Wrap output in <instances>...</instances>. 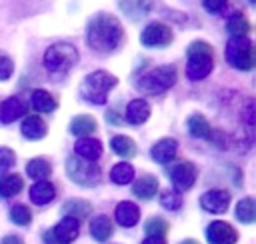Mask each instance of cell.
Wrapping results in <instances>:
<instances>
[{
	"label": "cell",
	"mask_w": 256,
	"mask_h": 244,
	"mask_svg": "<svg viewBox=\"0 0 256 244\" xmlns=\"http://www.w3.org/2000/svg\"><path fill=\"white\" fill-rule=\"evenodd\" d=\"M14 162H16L14 152L10 148H6V146H0V172L10 170L14 166Z\"/></svg>",
	"instance_id": "37"
},
{
	"label": "cell",
	"mask_w": 256,
	"mask_h": 244,
	"mask_svg": "<svg viewBox=\"0 0 256 244\" xmlns=\"http://www.w3.org/2000/svg\"><path fill=\"white\" fill-rule=\"evenodd\" d=\"M66 172L68 178L80 186H96L100 182V168L96 162L84 160V158H68L66 162Z\"/></svg>",
	"instance_id": "7"
},
{
	"label": "cell",
	"mask_w": 256,
	"mask_h": 244,
	"mask_svg": "<svg viewBox=\"0 0 256 244\" xmlns=\"http://www.w3.org/2000/svg\"><path fill=\"white\" fill-rule=\"evenodd\" d=\"M10 220L18 226H28L32 222V212L26 204H14L10 208Z\"/></svg>",
	"instance_id": "33"
},
{
	"label": "cell",
	"mask_w": 256,
	"mask_h": 244,
	"mask_svg": "<svg viewBox=\"0 0 256 244\" xmlns=\"http://www.w3.org/2000/svg\"><path fill=\"white\" fill-rule=\"evenodd\" d=\"M188 132L192 134V136H196V138H210V134H212V128H210V124H208V120L202 116V114H192L190 118H188Z\"/></svg>",
	"instance_id": "27"
},
{
	"label": "cell",
	"mask_w": 256,
	"mask_h": 244,
	"mask_svg": "<svg viewBox=\"0 0 256 244\" xmlns=\"http://www.w3.org/2000/svg\"><path fill=\"white\" fill-rule=\"evenodd\" d=\"M236 218L242 224H252L256 220V208H254V200L252 198H242L236 204Z\"/></svg>",
	"instance_id": "32"
},
{
	"label": "cell",
	"mask_w": 256,
	"mask_h": 244,
	"mask_svg": "<svg viewBox=\"0 0 256 244\" xmlns=\"http://www.w3.org/2000/svg\"><path fill=\"white\" fill-rule=\"evenodd\" d=\"M226 2H228V0H202V6H204V10H208L210 14H220V12L226 8Z\"/></svg>",
	"instance_id": "38"
},
{
	"label": "cell",
	"mask_w": 256,
	"mask_h": 244,
	"mask_svg": "<svg viewBox=\"0 0 256 244\" xmlns=\"http://www.w3.org/2000/svg\"><path fill=\"white\" fill-rule=\"evenodd\" d=\"M228 204H230V194L222 188H214V190H208L200 196V206L208 212H214V214H222L228 210Z\"/></svg>",
	"instance_id": "12"
},
{
	"label": "cell",
	"mask_w": 256,
	"mask_h": 244,
	"mask_svg": "<svg viewBox=\"0 0 256 244\" xmlns=\"http://www.w3.org/2000/svg\"><path fill=\"white\" fill-rule=\"evenodd\" d=\"M112 232H114V228H112V220L108 216L100 214V216H94L92 218V222H90V234H92L94 240L106 242L112 236Z\"/></svg>",
	"instance_id": "21"
},
{
	"label": "cell",
	"mask_w": 256,
	"mask_h": 244,
	"mask_svg": "<svg viewBox=\"0 0 256 244\" xmlns=\"http://www.w3.org/2000/svg\"><path fill=\"white\" fill-rule=\"evenodd\" d=\"M96 128H98L96 120L92 116H88V114H80V116L72 118V122H70V132L74 136H78V138H86V136L94 134Z\"/></svg>",
	"instance_id": "23"
},
{
	"label": "cell",
	"mask_w": 256,
	"mask_h": 244,
	"mask_svg": "<svg viewBox=\"0 0 256 244\" xmlns=\"http://www.w3.org/2000/svg\"><path fill=\"white\" fill-rule=\"evenodd\" d=\"M176 76H178V70L174 64L158 66V68H152L150 72H146L144 76H140L138 88L148 94H160L176 84Z\"/></svg>",
	"instance_id": "4"
},
{
	"label": "cell",
	"mask_w": 256,
	"mask_h": 244,
	"mask_svg": "<svg viewBox=\"0 0 256 244\" xmlns=\"http://www.w3.org/2000/svg\"><path fill=\"white\" fill-rule=\"evenodd\" d=\"M142 244H166V240H164V236H148Z\"/></svg>",
	"instance_id": "39"
},
{
	"label": "cell",
	"mask_w": 256,
	"mask_h": 244,
	"mask_svg": "<svg viewBox=\"0 0 256 244\" xmlns=\"http://www.w3.org/2000/svg\"><path fill=\"white\" fill-rule=\"evenodd\" d=\"M206 240L210 244H236L238 234L228 222L216 220L206 228Z\"/></svg>",
	"instance_id": "11"
},
{
	"label": "cell",
	"mask_w": 256,
	"mask_h": 244,
	"mask_svg": "<svg viewBox=\"0 0 256 244\" xmlns=\"http://www.w3.org/2000/svg\"><path fill=\"white\" fill-rule=\"evenodd\" d=\"M214 66L212 48L204 40H194L188 46V62H186V76L194 82L204 80Z\"/></svg>",
	"instance_id": "2"
},
{
	"label": "cell",
	"mask_w": 256,
	"mask_h": 244,
	"mask_svg": "<svg viewBox=\"0 0 256 244\" xmlns=\"http://www.w3.org/2000/svg\"><path fill=\"white\" fill-rule=\"evenodd\" d=\"M62 212H64L66 216H70V218H76V220L80 222V220H84V218L90 214V204H88L86 200H78V198H72V200H68V202L62 206Z\"/></svg>",
	"instance_id": "29"
},
{
	"label": "cell",
	"mask_w": 256,
	"mask_h": 244,
	"mask_svg": "<svg viewBox=\"0 0 256 244\" xmlns=\"http://www.w3.org/2000/svg\"><path fill=\"white\" fill-rule=\"evenodd\" d=\"M52 172V166L48 160L44 158H32L28 164H26V174L34 180H46Z\"/></svg>",
	"instance_id": "28"
},
{
	"label": "cell",
	"mask_w": 256,
	"mask_h": 244,
	"mask_svg": "<svg viewBox=\"0 0 256 244\" xmlns=\"http://www.w3.org/2000/svg\"><path fill=\"white\" fill-rule=\"evenodd\" d=\"M74 152L90 162H96L102 154V144L98 138H78V142L74 144Z\"/></svg>",
	"instance_id": "14"
},
{
	"label": "cell",
	"mask_w": 256,
	"mask_h": 244,
	"mask_svg": "<svg viewBox=\"0 0 256 244\" xmlns=\"http://www.w3.org/2000/svg\"><path fill=\"white\" fill-rule=\"evenodd\" d=\"M118 78L112 76L110 72L106 70H96V72H90L82 84V96L92 102V104H104L106 102V92L116 86Z\"/></svg>",
	"instance_id": "5"
},
{
	"label": "cell",
	"mask_w": 256,
	"mask_h": 244,
	"mask_svg": "<svg viewBox=\"0 0 256 244\" xmlns=\"http://www.w3.org/2000/svg\"><path fill=\"white\" fill-rule=\"evenodd\" d=\"M54 196H56V188H54V184L48 182V180H38V182L32 184V188H30V200H32L34 204H38V206H44V204L52 202Z\"/></svg>",
	"instance_id": "16"
},
{
	"label": "cell",
	"mask_w": 256,
	"mask_h": 244,
	"mask_svg": "<svg viewBox=\"0 0 256 244\" xmlns=\"http://www.w3.org/2000/svg\"><path fill=\"white\" fill-rule=\"evenodd\" d=\"M0 244H24V242L20 236H6V238H2Z\"/></svg>",
	"instance_id": "40"
},
{
	"label": "cell",
	"mask_w": 256,
	"mask_h": 244,
	"mask_svg": "<svg viewBox=\"0 0 256 244\" xmlns=\"http://www.w3.org/2000/svg\"><path fill=\"white\" fill-rule=\"evenodd\" d=\"M152 8V0H120V10L132 20L144 18Z\"/></svg>",
	"instance_id": "22"
},
{
	"label": "cell",
	"mask_w": 256,
	"mask_h": 244,
	"mask_svg": "<svg viewBox=\"0 0 256 244\" xmlns=\"http://www.w3.org/2000/svg\"><path fill=\"white\" fill-rule=\"evenodd\" d=\"M140 42L148 48H162V46H168L172 42V30L170 26L162 24V22H152L148 24L142 34H140Z\"/></svg>",
	"instance_id": "9"
},
{
	"label": "cell",
	"mask_w": 256,
	"mask_h": 244,
	"mask_svg": "<svg viewBox=\"0 0 256 244\" xmlns=\"http://www.w3.org/2000/svg\"><path fill=\"white\" fill-rule=\"evenodd\" d=\"M180 244H198L196 240H184V242H180Z\"/></svg>",
	"instance_id": "41"
},
{
	"label": "cell",
	"mask_w": 256,
	"mask_h": 244,
	"mask_svg": "<svg viewBox=\"0 0 256 244\" xmlns=\"http://www.w3.org/2000/svg\"><path fill=\"white\" fill-rule=\"evenodd\" d=\"M12 72H14V62H12V58H10L6 52L0 50V82H2V80H8V78L12 76Z\"/></svg>",
	"instance_id": "36"
},
{
	"label": "cell",
	"mask_w": 256,
	"mask_h": 244,
	"mask_svg": "<svg viewBox=\"0 0 256 244\" xmlns=\"http://www.w3.org/2000/svg\"><path fill=\"white\" fill-rule=\"evenodd\" d=\"M132 178H134V166L128 164V162H118L110 170V180L114 184H120L122 186V184L132 182Z\"/></svg>",
	"instance_id": "30"
},
{
	"label": "cell",
	"mask_w": 256,
	"mask_h": 244,
	"mask_svg": "<svg viewBox=\"0 0 256 244\" xmlns=\"http://www.w3.org/2000/svg\"><path fill=\"white\" fill-rule=\"evenodd\" d=\"M160 204L166 208V210H178L182 206V196L180 192L176 190H164L160 194Z\"/></svg>",
	"instance_id": "34"
},
{
	"label": "cell",
	"mask_w": 256,
	"mask_h": 244,
	"mask_svg": "<svg viewBox=\"0 0 256 244\" xmlns=\"http://www.w3.org/2000/svg\"><path fill=\"white\" fill-rule=\"evenodd\" d=\"M114 216H116V222H118L120 226L130 228V226H134V224L140 220V210H138V206H136L134 202H120V204L116 206Z\"/></svg>",
	"instance_id": "19"
},
{
	"label": "cell",
	"mask_w": 256,
	"mask_h": 244,
	"mask_svg": "<svg viewBox=\"0 0 256 244\" xmlns=\"http://www.w3.org/2000/svg\"><path fill=\"white\" fill-rule=\"evenodd\" d=\"M110 148H112L114 154H118L122 158H132L136 154V142L132 138H128V136H122V134L112 136Z\"/></svg>",
	"instance_id": "25"
},
{
	"label": "cell",
	"mask_w": 256,
	"mask_h": 244,
	"mask_svg": "<svg viewBox=\"0 0 256 244\" xmlns=\"http://www.w3.org/2000/svg\"><path fill=\"white\" fill-rule=\"evenodd\" d=\"M148 116H150V104L142 98H136L126 106V120L134 126L144 124L148 120Z\"/></svg>",
	"instance_id": "18"
},
{
	"label": "cell",
	"mask_w": 256,
	"mask_h": 244,
	"mask_svg": "<svg viewBox=\"0 0 256 244\" xmlns=\"http://www.w3.org/2000/svg\"><path fill=\"white\" fill-rule=\"evenodd\" d=\"M144 230H146L148 236H164L168 232V222L162 220V218H150L146 222Z\"/></svg>",
	"instance_id": "35"
},
{
	"label": "cell",
	"mask_w": 256,
	"mask_h": 244,
	"mask_svg": "<svg viewBox=\"0 0 256 244\" xmlns=\"http://www.w3.org/2000/svg\"><path fill=\"white\" fill-rule=\"evenodd\" d=\"M24 112H26V106L22 104V100L20 98H6L2 104H0V122L2 124H10V122H14L16 118H20V116H24Z\"/></svg>",
	"instance_id": "17"
},
{
	"label": "cell",
	"mask_w": 256,
	"mask_h": 244,
	"mask_svg": "<svg viewBox=\"0 0 256 244\" xmlns=\"http://www.w3.org/2000/svg\"><path fill=\"white\" fill-rule=\"evenodd\" d=\"M226 28L232 34V38H244L250 32V24L242 14H232L228 18V22H226Z\"/></svg>",
	"instance_id": "31"
},
{
	"label": "cell",
	"mask_w": 256,
	"mask_h": 244,
	"mask_svg": "<svg viewBox=\"0 0 256 244\" xmlns=\"http://www.w3.org/2000/svg\"><path fill=\"white\" fill-rule=\"evenodd\" d=\"M22 178L18 174H2L0 176V196L2 198H10L16 196L22 190Z\"/></svg>",
	"instance_id": "26"
},
{
	"label": "cell",
	"mask_w": 256,
	"mask_h": 244,
	"mask_svg": "<svg viewBox=\"0 0 256 244\" xmlns=\"http://www.w3.org/2000/svg\"><path fill=\"white\" fill-rule=\"evenodd\" d=\"M78 62V50L72 44L58 42L44 52V66L50 74H64Z\"/></svg>",
	"instance_id": "3"
},
{
	"label": "cell",
	"mask_w": 256,
	"mask_h": 244,
	"mask_svg": "<svg viewBox=\"0 0 256 244\" xmlns=\"http://www.w3.org/2000/svg\"><path fill=\"white\" fill-rule=\"evenodd\" d=\"M226 60L236 70H252L254 68V46L244 38H230L226 44Z\"/></svg>",
	"instance_id": "6"
},
{
	"label": "cell",
	"mask_w": 256,
	"mask_h": 244,
	"mask_svg": "<svg viewBox=\"0 0 256 244\" xmlns=\"http://www.w3.org/2000/svg\"><path fill=\"white\" fill-rule=\"evenodd\" d=\"M20 128H22V134H24L28 140H40V138H44L46 132H48L46 122H44L38 114H30V116H26Z\"/></svg>",
	"instance_id": "15"
},
{
	"label": "cell",
	"mask_w": 256,
	"mask_h": 244,
	"mask_svg": "<svg viewBox=\"0 0 256 244\" xmlns=\"http://www.w3.org/2000/svg\"><path fill=\"white\" fill-rule=\"evenodd\" d=\"M78 232H80V222L76 218L64 216L52 230L44 234V242L46 244H70L78 238Z\"/></svg>",
	"instance_id": "8"
},
{
	"label": "cell",
	"mask_w": 256,
	"mask_h": 244,
	"mask_svg": "<svg viewBox=\"0 0 256 244\" xmlns=\"http://www.w3.org/2000/svg\"><path fill=\"white\" fill-rule=\"evenodd\" d=\"M170 180L176 188V192L190 190L196 182V166L192 162H180L170 170Z\"/></svg>",
	"instance_id": "10"
},
{
	"label": "cell",
	"mask_w": 256,
	"mask_h": 244,
	"mask_svg": "<svg viewBox=\"0 0 256 244\" xmlns=\"http://www.w3.org/2000/svg\"><path fill=\"white\" fill-rule=\"evenodd\" d=\"M30 104H32L34 110L46 112V114L52 112V110H56V106H58L56 98H54L50 92H46V90H34V92L30 94Z\"/></svg>",
	"instance_id": "24"
},
{
	"label": "cell",
	"mask_w": 256,
	"mask_h": 244,
	"mask_svg": "<svg viewBox=\"0 0 256 244\" xmlns=\"http://www.w3.org/2000/svg\"><path fill=\"white\" fill-rule=\"evenodd\" d=\"M132 192H134V196H138V198H142V200H150V198L156 196V192H158V180H156L152 174H144V176H140V178L134 182Z\"/></svg>",
	"instance_id": "20"
},
{
	"label": "cell",
	"mask_w": 256,
	"mask_h": 244,
	"mask_svg": "<svg viewBox=\"0 0 256 244\" xmlns=\"http://www.w3.org/2000/svg\"><path fill=\"white\" fill-rule=\"evenodd\" d=\"M176 150H178V142H176L174 138H162V140H158V142L152 146L150 156H152L154 162L166 164V162H170V160L176 156Z\"/></svg>",
	"instance_id": "13"
},
{
	"label": "cell",
	"mask_w": 256,
	"mask_h": 244,
	"mask_svg": "<svg viewBox=\"0 0 256 244\" xmlns=\"http://www.w3.org/2000/svg\"><path fill=\"white\" fill-rule=\"evenodd\" d=\"M86 38H88V44H90L92 50L108 54V52L116 50L122 44L124 30H122V24L118 22L116 16H112V14H98V16H94L90 20Z\"/></svg>",
	"instance_id": "1"
}]
</instances>
